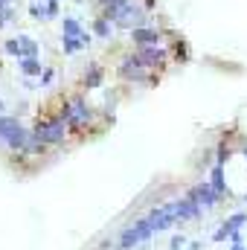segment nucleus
I'll return each mask as SVG.
<instances>
[{"label":"nucleus","instance_id":"1","mask_svg":"<svg viewBox=\"0 0 247 250\" xmlns=\"http://www.w3.org/2000/svg\"><path fill=\"white\" fill-rule=\"evenodd\" d=\"M59 117L67 123L70 134L79 137V134H84V131L90 128V123L96 120V111L87 105V99H84L82 93H73L70 99H62V105H59Z\"/></svg>","mask_w":247,"mask_h":250},{"label":"nucleus","instance_id":"2","mask_svg":"<svg viewBox=\"0 0 247 250\" xmlns=\"http://www.w3.org/2000/svg\"><path fill=\"white\" fill-rule=\"evenodd\" d=\"M32 134H35V137H38L44 146L56 148V146H64V143H67V137H70V128H67V123L59 117V111H56V114L38 117V120H35V125H32Z\"/></svg>","mask_w":247,"mask_h":250},{"label":"nucleus","instance_id":"3","mask_svg":"<svg viewBox=\"0 0 247 250\" xmlns=\"http://www.w3.org/2000/svg\"><path fill=\"white\" fill-rule=\"evenodd\" d=\"M117 76L128 82V84H154L157 79H160V73H154V70H148V67H143L140 62V56L131 50V53H125L120 64H117Z\"/></svg>","mask_w":247,"mask_h":250},{"label":"nucleus","instance_id":"4","mask_svg":"<svg viewBox=\"0 0 247 250\" xmlns=\"http://www.w3.org/2000/svg\"><path fill=\"white\" fill-rule=\"evenodd\" d=\"M148 21H151V12H145V6H143L140 0H131V3L123 6V12H120V18L114 21V26L123 29V32H131V29H137V26H145Z\"/></svg>","mask_w":247,"mask_h":250},{"label":"nucleus","instance_id":"5","mask_svg":"<svg viewBox=\"0 0 247 250\" xmlns=\"http://www.w3.org/2000/svg\"><path fill=\"white\" fill-rule=\"evenodd\" d=\"M134 53L140 56L143 67L154 70V73H163L166 64L172 62V50L166 44H148V47H134Z\"/></svg>","mask_w":247,"mask_h":250},{"label":"nucleus","instance_id":"6","mask_svg":"<svg viewBox=\"0 0 247 250\" xmlns=\"http://www.w3.org/2000/svg\"><path fill=\"white\" fill-rule=\"evenodd\" d=\"M154 227V233H163V230H172L175 224H181V215H178V207L175 201H166L160 207H151V212L145 215Z\"/></svg>","mask_w":247,"mask_h":250},{"label":"nucleus","instance_id":"7","mask_svg":"<svg viewBox=\"0 0 247 250\" xmlns=\"http://www.w3.org/2000/svg\"><path fill=\"white\" fill-rule=\"evenodd\" d=\"M166 29H157V26H151V23H145V26H137V29H131L128 32V41L134 44V47H148V44H163L166 41Z\"/></svg>","mask_w":247,"mask_h":250},{"label":"nucleus","instance_id":"8","mask_svg":"<svg viewBox=\"0 0 247 250\" xmlns=\"http://www.w3.org/2000/svg\"><path fill=\"white\" fill-rule=\"evenodd\" d=\"M186 195L192 198V201H198L204 209H212V207H218V201H221V195L212 189L209 181H201V184H195V187L186 189Z\"/></svg>","mask_w":247,"mask_h":250},{"label":"nucleus","instance_id":"9","mask_svg":"<svg viewBox=\"0 0 247 250\" xmlns=\"http://www.w3.org/2000/svg\"><path fill=\"white\" fill-rule=\"evenodd\" d=\"M175 207H178L181 221H201V218H204V207H201L198 201H192L189 195H184V198H175Z\"/></svg>","mask_w":247,"mask_h":250},{"label":"nucleus","instance_id":"10","mask_svg":"<svg viewBox=\"0 0 247 250\" xmlns=\"http://www.w3.org/2000/svg\"><path fill=\"white\" fill-rule=\"evenodd\" d=\"M105 84V67L96 62H90L84 67V73H82V87L84 90H96V87H102Z\"/></svg>","mask_w":247,"mask_h":250},{"label":"nucleus","instance_id":"11","mask_svg":"<svg viewBox=\"0 0 247 250\" xmlns=\"http://www.w3.org/2000/svg\"><path fill=\"white\" fill-rule=\"evenodd\" d=\"M18 70H21L23 79H38L44 73V64H41L38 56H26V59H18Z\"/></svg>","mask_w":247,"mask_h":250},{"label":"nucleus","instance_id":"12","mask_svg":"<svg viewBox=\"0 0 247 250\" xmlns=\"http://www.w3.org/2000/svg\"><path fill=\"white\" fill-rule=\"evenodd\" d=\"M224 169L227 166H218V163H212V172H209V184H212V189L224 198V195H230V187H227V178H224Z\"/></svg>","mask_w":247,"mask_h":250},{"label":"nucleus","instance_id":"13","mask_svg":"<svg viewBox=\"0 0 247 250\" xmlns=\"http://www.w3.org/2000/svg\"><path fill=\"white\" fill-rule=\"evenodd\" d=\"M21 128H23V123H21L18 117L3 114V117H0V146H6V140H9L12 134H18Z\"/></svg>","mask_w":247,"mask_h":250},{"label":"nucleus","instance_id":"14","mask_svg":"<svg viewBox=\"0 0 247 250\" xmlns=\"http://www.w3.org/2000/svg\"><path fill=\"white\" fill-rule=\"evenodd\" d=\"M90 29H93V35H96V38H105V41H108V38L114 35V29H117V26H114L108 18L96 15V18H93V23H90Z\"/></svg>","mask_w":247,"mask_h":250},{"label":"nucleus","instance_id":"15","mask_svg":"<svg viewBox=\"0 0 247 250\" xmlns=\"http://www.w3.org/2000/svg\"><path fill=\"white\" fill-rule=\"evenodd\" d=\"M169 50H172V62H178V64L189 62V44H186L184 38H172Z\"/></svg>","mask_w":247,"mask_h":250},{"label":"nucleus","instance_id":"16","mask_svg":"<svg viewBox=\"0 0 247 250\" xmlns=\"http://www.w3.org/2000/svg\"><path fill=\"white\" fill-rule=\"evenodd\" d=\"M62 35H73V38H82L84 35V26L79 18H62Z\"/></svg>","mask_w":247,"mask_h":250},{"label":"nucleus","instance_id":"17","mask_svg":"<svg viewBox=\"0 0 247 250\" xmlns=\"http://www.w3.org/2000/svg\"><path fill=\"white\" fill-rule=\"evenodd\" d=\"M137 245H143V239H140V233H137V230H134V224H131V227H125L123 233H120V248L134 250Z\"/></svg>","mask_w":247,"mask_h":250},{"label":"nucleus","instance_id":"18","mask_svg":"<svg viewBox=\"0 0 247 250\" xmlns=\"http://www.w3.org/2000/svg\"><path fill=\"white\" fill-rule=\"evenodd\" d=\"M82 50H84L82 38H73V35H62V53H64V56H76V53H82Z\"/></svg>","mask_w":247,"mask_h":250},{"label":"nucleus","instance_id":"19","mask_svg":"<svg viewBox=\"0 0 247 250\" xmlns=\"http://www.w3.org/2000/svg\"><path fill=\"white\" fill-rule=\"evenodd\" d=\"M245 224H247V212H233V215H227V218H224V224H221V227H224L227 233H233V230H242Z\"/></svg>","mask_w":247,"mask_h":250},{"label":"nucleus","instance_id":"20","mask_svg":"<svg viewBox=\"0 0 247 250\" xmlns=\"http://www.w3.org/2000/svg\"><path fill=\"white\" fill-rule=\"evenodd\" d=\"M18 41H21L23 59H26V56H41V47H38V41H35L32 35H18Z\"/></svg>","mask_w":247,"mask_h":250},{"label":"nucleus","instance_id":"21","mask_svg":"<svg viewBox=\"0 0 247 250\" xmlns=\"http://www.w3.org/2000/svg\"><path fill=\"white\" fill-rule=\"evenodd\" d=\"M230 157H233V146H230L227 140H221V143L215 146V163H218V166H227Z\"/></svg>","mask_w":247,"mask_h":250},{"label":"nucleus","instance_id":"22","mask_svg":"<svg viewBox=\"0 0 247 250\" xmlns=\"http://www.w3.org/2000/svg\"><path fill=\"white\" fill-rule=\"evenodd\" d=\"M134 230L140 233L143 245H148V242H151V236H154V227H151V221H148V218H137V221H134Z\"/></svg>","mask_w":247,"mask_h":250},{"label":"nucleus","instance_id":"23","mask_svg":"<svg viewBox=\"0 0 247 250\" xmlns=\"http://www.w3.org/2000/svg\"><path fill=\"white\" fill-rule=\"evenodd\" d=\"M3 53H6V56H12V59H23V50H21V41H18V35L3 41Z\"/></svg>","mask_w":247,"mask_h":250},{"label":"nucleus","instance_id":"24","mask_svg":"<svg viewBox=\"0 0 247 250\" xmlns=\"http://www.w3.org/2000/svg\"><path fill=\"white\" fill-rule=\"evenodd\" d=\"M26 12H29L32 21H47V6H44L41 0H32V3L26 6Z\"/></svg>","mask_w":247,"mask_h":250},{"label":"nucleus","instance_id":"25","mask_svg":"<svg viewBox=\"0 0 247 250\" xmlns=\"http://www.w3.org/2000/svg\"><path fill=\"white\" fill-rule=\"evenodd\" d=\"M53 82H56V70H53V67H44V73L38 76V84H41V87H50Z\"/></svg>","mask_w":247,"mask_h":250},{"label":"nucleus","instance_id":"26","mask_svg":"<svg viewBox=\"0 0 247 250\" xmlns=\"http://www.w3.org/2000/svg\"><path fill=\"white\" fill-rule=\"evenodd\" d=\"M47 6V21H56L59 15H62V3L59 0H50V3H44Z\"/></svg>","mask_w":247,"mask_h":250},{"label":"nucleus","instance_id":"27","mask_svg":"<svg viewBox=\"0 0 247 250\" xmlns=\"http://www.w3.org/2000/svg\"><path fill=\"white\" fill-rule=\"evenodd\" d=\"M12 21H15V6H6V9L0 12V32H3V26L12 23Z\"/></svg>","mask_w":247,"mask_h":250},{"label":"nucleus","instance_id":"28","mask_svg":"<svg viewBox=\"0 0 247 250\" xmlns=\"http://www.w3.org/2000/svg\"><path fill=\"white\" fill-rule=\"evenodd\" d=\"M181 248H186V236H172L169 250H181Z\"/></svg>","mask_w":247,"mask_h":250},{"label":"nucleus","instance_id":"29","mask_svg":"<svg viewBox=\"0 0 247 250\" xmlns=\"http://www.w3.org/2000/svg\"><path fill=\"white\" fill-rule=\"evenodd\" d=\"M227 239H230V233H227L224 227H218V230L212 233V242H227Z\"/></svg>","mask_w":247,"mask_h":250},{"label":"nucleus","instance_id":"30","mask_svg":"<svg viewBox=\"0 0 247 250\" xmlns=\"http://www.w3.org/2000/svg\"><path fill=\"white\" fill-rule=\"evenodd\" d=\"M189 250H204V245H201V242H192V245H189Z\"/></svg>","mask_w":247,"mask_h":250},{"label":"nucleus","instance_id":"31","mask_svg":"<svg viewBox=\"0 0 247 250\" xmlns=\"http://www.w3.org/2000/svg\"><path fill=\"white\" fill-rule=\"evenodd\" d=\"M230 250H247V248H245V245H233Z\"/></svg>","mask_w":247,"mask_h":250},{"label":"nucleus","instance_id":"32","mask_svg":"<svg viewBox=\"0 0 247 250\" xmlns=\"http://www.w3.org/2000/svg\"><path fill=\"white\" fill-rule=\"evenodd\" d=\"M3 108H6V105H3V99H0V117H3Z\"/></svg>","mask_w":247,"mask_h":250},{"label":"nucleus","instance_id":"33","mask_svg":"<svg viewBox=\"0 0 247 250\" xmlns=\"http://www.w3.org/2000/svg\"><path fill=\"white\" fill-rule=\"evenodd\" d=\"M90 3H93V6H99V3H102V0H90Z\"/></svg>","mask_w":247,"mask_h":250},{"label":"nucleus","instance_id":"34","mask_svg":"<svg viewBox=\"0 0 247 250\" xmlns=\"http://www.w3.org/2000/svg\"><path fill=\"white\" fill-rule=\"evenodd\" d=\"M114 250H128V248H120V245H117V248H114Z\"/></svg>","mask_w":247,"mask_h":250},{"label":"nucleus","instance_id":"35","mask_svg":"<svg viewBox=\"0 0 247 250\" xmlns=\"http://www.w3.org/2000/svg\"><path fill=\"white\" fill-rule=\"evenodd\" d=\"M242 154H245V157H247V146H245V151H242Z\"/></svg>","mask_w":247,"mask_h":250},{"label":"nucleus","instance_id":"36","mask_svg":"<svg viewBox=\"0 0 247 250\" xmlns=\"http://www.w3.org/2000/svg\"><path fill=\"white\" fill-rule=\"evenodd\" d=\"M6 3H9V6H12V3H15V0H6Z\"/></svg>","mask_w":247,"mask_h":250},{"label":"nucleus","instance_id":"37","mask_svg":"<svg viewBox=\"0 0 247 250\" xmlns=\"http://www.w3.org/2000/svg\"><path fill=\"white\" fill-rule=\"evenodd\" d=\"M76 3H84V0H76Z\"/></svg>","mask_w":247,"mask_h":250},{"label":"nucleus","instance_id":"38","mask_svg":"<svg viewBox=\"0 0 247 250\" xmlns=\"http://www.w3.org/2000/svg\"><path fill=\"white\" fill-rule=\"evenodd\" d=\"M41 3H50V0H41Z\"/></svg>","mask_w":247,"mask_h":250}]
</instances>
